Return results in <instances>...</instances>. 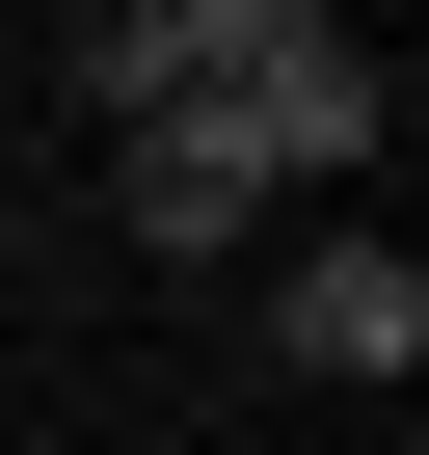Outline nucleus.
Listing matches in <instances>:
<instances>
[{
	"mask_svg": "<svg viewBox=\"0 0 429 455\" xmlns=\"http://www.w3.org/2000/svg\"><path fill=\"white\" fill-rule=\"evenodd\" d=\"M108 214H134L161 268H214V242L269 214V161H242V134H108Z\"/></svg>",
	"mask_w": 429,
	"mask_h": 455,
	"instance_id": "nucleus-3",
	"label": "nucleus"
},
{
	"mask_svg": "<svg viewBox=\"0 0 429 455\" xmlns=\"http://www.w3.org/2000/svg\"><path fill=\"white\" fill-rule=\"evenodd\" d=\"M322 54V0H134V28H81V81H108V134H242L269 81Z\"/></svg>",
	"mask_w": 429,
	"mask_h": 455,
	"instance_id": "nucleus-1",
	"label": "nucleus"
},
{
	"mask_svg": "<svg viewBox=\"0 0 429 455\" xmlns=\"http://www.w3.org/2000/svg\"><path fill=\"white\" fill-rule=\"evenodd\" d=\"M269 348H295V375H349V402H402V348H429V268L349 214V242H295V268H269Z\"/></svg>",
	"mask_w": 429,
	"mask_h": 455,
	"instance_id": "nucleus-2",
	"label": "nucleus"
}]
</instances>
